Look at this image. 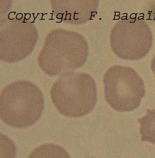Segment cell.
I'll use <instances>...</instances> for the list:
<instances>
[{"mask_svg":"<svg viewBox=\"0 0 155 158\" xmlns=\"http://www.w3.org/2000/svg\"><path fill=\"white\" fill-rule=\"evenodd\" d=\"M89 47L85 37L63 28L51 30L38 56V64L50 76L74 73L87 61Z\"/></svg>","mask_w":155,"mask_h":158,"instance_id":"6da1fadb","label":"cell"},{"mask_svg":"<svg viewBox=\"0 0 155 158\" xmlns=\"http://www.w3.org/2000/svg\"><path fill=\"white\" fill-rule=\"evenodd\" d=\"M45 101L40 89L28 81H17L6 86L0 96V116L4 123L25 128L38 121Z\"/></svg>","mask_w":155,"mask_h":158,"instance_id":"7a4b0ae2","label":"cell"},{"mask_svg":"<svg viewBox=\"0 0 155 158\" xmlns=\"http://www.w3.org/2000/svg\"><path fill=\"white\" fill-rule=\"evenodd\" d=\"M50 97L60 114L68 117H81L95 107L97 102L95 82L85 73L65 74L52 86Z\"/></svg>","mask_w":155,"mask_h":158,"instance_id":"3957f363","label":"cell"},{"mask_svg":"<svg viewBox=\"0 0 155 158\" xmlns=\"http://www.w3.org/2000/svg\"><path fill=\"white\" fill-rule=\"evenodd\" d=\"M103 85L106 100L117 111L135 110L146 94L143 79L129 67L114 65L108 69Z\"/></svg>","mask_w":155,"mask_h":158,"instance_id":"277c9868","label":"cell"},{"mask_svg":"<svg viewBox=\"0 0 155 158\" xmlns=\"http://www.w3.org/2000/svg\"><path fill=\"white\" fill-rule=\"evenodd\" d=\"M110 44L114 53L126 60H138L152 45V32L148 23L138 18H125L111 29Z\"/></svg>","mask_w":155,"mask_h":158,"instance_id":"5b68a950","label":"cell"},{"mask_svg":"<svg viewBox=\"0 0 155 158\" xmlns=\"http://www.w3.org/2000/svg\"><path fill=\"white\" fill-rule=\"evenodd\" d=\"M38 40V30L34 23L22 19H12L0 31V59L16 62L32 52Z\"/></svg>","mask_w":155,"mask_h":158,"instance_id":"8992f818","label":"cell"},{"mask_svg":"<svg viewBox=\"0 0 155 158\" xmlns=\"http://www.w3.org/2000/svg\"><path fill=\"white\" fill-rule=\"evenodd\" d=\"M55 17L69 24H82L91 20L98 10L99 2L93 0L50 1Z\"/></svg>","mask_w":155,"mask_h":158,"instance_id":"52a82bcc","label":"cell"},{"mask_svg":"<svg viewBox=\"0 0 155 158\" xmlns=\"http://www.w3.org/2000/svg\"><path fill=\"white\" fill-rule=\"evenodd\" d=\"M28 158H71L67 152L60 146L46 143L36 148Z\"/></svg>","mask_w":155,"mask_h":158,"instance_id":"ba28073f","label":"cell"},{"mask_svg":"<svg viewBox=\"0 0 155 158\" xmlns=\"http://www.w3.org/2000/svg\"><path fill=\"white\" fill-rule=\"evenodd\" d=\"M141 141L155 144V109H148L144 117L138 118Z\"/></svg>","mask_w":155,"mask_h":158,"instance_id":"9c48e42d","label":"cell"},{"mask_svg":"<svg viewBox=\"0 0 155 158\" xmlns=\"http://www.w3.org/2000/svg\"><path fill=\"white\" fill-rule=\"evenodd\" d=\"M151 68L153 71V73H154V76H155V55L153 57V59L152 61V63H151Z\"/></svg>","mask_w":155,"mask_h":158,"instance_id":"30bf717a","label":"cell"},{"mask_svg":"<svg viewBox=\"0 0 155 158\" xmlns=\"http://www.w3.org/2000/svg\"><path fill=\"white\" fill-rule=\"evenodd\" d=\"M153 18H154V21L155 22V8L154 10V12H153Z\"/></svg>","mask_w":155,"mask_h":158,"instance_id":"8fae6325","label":"cell"}]
</instances>
